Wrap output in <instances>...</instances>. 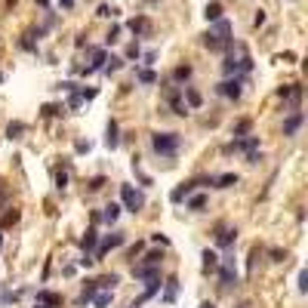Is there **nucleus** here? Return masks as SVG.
<instances>
[{
  "label": "nucleus",
  "instance_id": "f257e3e1",
  "mask_svg": "<svg viewBox=\"0 0 308 308\" xmlns=\"http://www.w3.org/2000/svg\"><path fill=\"white\" fill-rule=\"evenodd\" d=\"M151 151L164 160H176L179 151H182V136L173 133V130H164V133H151Z\"/></svg>",
  "mask_w": 308,
  "mask_h": 308
},
{
  "label": "nucleus",
  "instance_id": "f03ea898",
  "mask_svg": "<svg viewBox=\"0 0 308 308\" xmlns=\"http://www.w3.org/2000/svg\"><path fill=\"white\" fill-rule=\"evenodd\" d=\"M216 275H219V287L222 290H234L238 287V262H234V253L228 250L225 256H222V262H219V271H216Z\"/></svg>",
  "mask_w": 308,
  "mask_h": 308
},
{
  "label": "nucleus",
  "instance_id": "7ed1b4c3",
  "mask_svg": "<svg viewBox=\"0 0 308 308\" xmlns=\"http://www.w3.org/2000/svg\"><path fill=\"white\" fill-rule=\"evenodd\" d=\"M164 99H167L170 111H173L176 117H188V114H191V111H188V105L182 102V86H176V83H164Z\"/></svg>",
  "mask_w": 308,
  "mask_h": 308
},
{
  "label": "nucleus",
  "instance_id": "20e7f679",
  "mask_svg": "<svg viewBox=\"0 0 308 308\" xmlns=\"http://www.w3.org/2000/svg\"><path fill=\"white\" fill-rule=\"evenodd\" d=\"M120 207L126 210V213H142V207H145V194L142 191H136L133 185H120Z\"/></svg>",
  "mask_w": 308,
  "mask_h": 308
},
{
  "label": "nucleus",
  "instance_id": "39448f33",
  "mask_svg": "<svg viewBox=\"0 0 308 308\" xmlns=\"http://www.w3.org/2000/svg\"><path fill=\"white\" fill-rule=\"evenodd\" d=\"M244 77H225L222 83H216V93H219L222 99H228V102H238L241 99V93H244Z\"/></svg>",
  "mask_w": 308,
  "mask_h": 308
},
{
  "label": "nucleus",
  "instance_id": "423d86ee",
  "mask_svg": "<svg viewBox=\"0 0 308 308\" xmlns=\"http://www.w3.org/2000/svg\"><path fill=\"white\" fill-rule=\"evenodd\" d=\"M213 238H216V247L228 253V250H234V244H238V228H228L225 222H219L213 228Z\"/></svg>",
  "mask_w": 308,
  "mask_h": 308
},
{
  "label": "nucleus",
  "instance_id": "0eeeda50",
  "mask_svg": "<svg viewBox=\"0 0 308 308\" xmlns=\"http://www.w3.org/2000/svg\"><path fill=\"white\" fill-rule=\"evenodd\" d=\"M123 244H126V234H123V231H111V234H105V238H99V247H96V256H93V259H96V262H99V259H105V253H108V250H117V247H123Z\"/></svg>",
  "mask_w": 308,
  "mask_h": 308
},
{
  "label": "nucleus",
  "instance_id": "6e6552de",
  "mask_svg": "<svg viewBox=\"0 0 308 308\" xmlns=\"http://www.w3.org/2000/svg\"><path fill=\"white\" fill-rule=\"evenodd\" d=\"M197 185H201V179H185V182H179V185L170 191V201H173V204H182L188 194L197 191Z\"/></svg>",
  "mask_w": 308,
  "mask_h": 308
},
{
  "label": "nucleus",
  "instance_id": "1a4fd4ad",
  "mask_svg": "<svg viewBox=\"0 0 308 308\" xmlns=\"http://www.w3.org/2000/svg\"><path fill=\"white\" fill-rule=\"evenodd\" d=\"M99 293V284H96V278H86L83 281V287H80V296L74 299V308H86L89 302H93V296Z\"/></svg>",
  "mask_w": 308,
  "mask_h": 308
},
{
  "label": "nucleus",
  "instance_id": "9d476101",
  "mask_svg": "<svg viewBox=\"0 0 308 308\" xmlns=\"http://www.w3.org/2000/svg\"><path fill=\"white\" fill-rule=\"evenodd\" d=\"M105 148H108V151H117V148H120V126H117L114 117L105 123Z\"/></svg>",
  "mask_w": 308,
  "mask_h": 308
},
{
  "label": "nucleus",
  "instance_id": "9b49d317",
  "mask_svg": "<svg viewBox=\"0 0 308 308\" xmlns=\"http://www.w3.org/2000/svg\"><path fill=\"white\" fill-rule=\"evenodd\" d=\"M133 278H139V281H154V278H164V271H160V265L133 262Z\"/></svg>",
  "mask_w": 308,
  "mask_h": 308
},
{
  "label": "nucleus",
  "instance_id": "f8f14e48",
  "mask_svg": "<svg viewBox=\"0 0 308 308\" xmlns=\"http://www.w3.org/2000/svg\"><path fill=\"white\" fill-rule=\"evenodd\" d=\"M302 123H305V114L302 111H290L284 117V136H296L302 130Z\"/></svg>",
  "mask_w": 308,
  "mask_h": 308
},
{
  "label": "nucleus",
  "instance_id": "ddd939ff",
  "mask_svg": "<svg viewBox=\"0 0 308 308\" xmlns=\"http://www.w3.org/2000/svg\"><path fill=\"white\" fill-rule=\"evenodd\" d=\"M201 259H204V265H201V271L204 275H216V271H219V262H222V256L216 250H204L201 253Z\"/></svg>",
  "mask_w": 308,
  "mask_h": 308
},
{
  "label": "nucleus",
  "instance_id": "4468645a",
  "mask_svg": "<svg viewBox=\"0 0 308 308\" xmlns=\"http://www.w3.org/2000/svg\"><path fill=\"white\" fill-rule=\"evenodd\" d=\"M120 213H123V207H120L117 201H111V204H105V207L99 210V219H102L105 225H114V222L120 219Z\"/></svg>",
  "mask_w": 308,
  "mask_h": 308
},
{
  "label": "nucleus",
  "instance_id": "2eb2a0df",
  "mask_svg": "<svg viewBox=\"0 0 308 308\" xmlns=\"http://www.w3.org/2000/svg\"><path fill=\"white\" fill-rule=\"evenodd\" d=\"M99 238H102L99 228H96V225H89V228L83 231V238H80V250H83V253H93V250L99 247Z\"/></svg>",
  "mask_w": 308,
  "mask_h": 308
},
{
  "label": "nucleus",
  "instance_id": "dca6fc26",
  "mask_svg": "<svg viewBox=\"0 0 308 308\" xmlns=\"http://www.w3.org/2000/svg\"><path fill=\"white\" fill-rule=\"evenodd\" d=\"M191 74H194V68L185 62V65H176L173 68V74H170V83H176V86H185L188 80H191Z\"/></svg>",
  "mask_w": 308,
  "mask_h": 308
},
{
  "label": "nucleus",
  "instance_id": "f3484780",
  "mask_svg": "<svg viewBox=\"0 0 308 308\" xmlns=\"http://www.w3.org/2000/svg\"><path fill=\"white\" fill-rule=\"evenodd\" d=\"M86 52H89V59H93L86 68H89V71H102V68H105V59H108L105 46H86Z\"/></svg>",
  "mask_w": 308,
  "mask_h": 308
},
{
  "label": "nucleus",
  "instance_id": "a211bd4d",
  "mask_svg": "<svg viewBox=\"0 0 308 308\" xmlns=\"http://www.w3.org/2000/svg\"><path fill=\"white\" fill-rule=\"evenodd\" d=\"M182 102L188 105V111H191V108H194V111H197V108L204 105V96L197 93L194 86H188V83H185V86H182Z\"/></svg>",
  "mask_w": 308,
  "mask_h": 308
},
{
  "label": "nucleus",
  "instance_id": "6ab92c4d",
  "mask_svg": "<svg viewBox=\"0 0 308 308\" xmlns=\"http://www.w3.org/2000/svg\"><path fill=\"white\" fill-rule=\"evenodd\" d=\"M241 182V176L238 173H222V176H213V188H234V185H238Z\"/></svg>",
  "mask_w": 308,
  "mask_h": 308
},
{
  "label": "nucleus",
  "instance_id": "aec40b11",
  "mask_svg": "<svg viewBox=\"0 0 308 308\" xmlns=\"http://www.w3.org/2000/svg\"><path fill=\"white\" fill-rule=\"evenodd\" d=\"M207 204H210V197H207V194H188V197H185V207H188L191 213H204V210H207Z\"/></svg>",
  "mask_w": 308,
  "mask_h": 308
},
{
  "label": "nucleus",
  "instance_id": "412c9836",
  "mask_svg": "<svg viewBox=\"0 0 308 308\" xmlns=\"http://www.w3.org/2000/svg\"><path fill=\"white\" fill-rule=\"evenodd\" d=\"M34 302H37V305H49V308H56V305H62V296H59V293H49V290H37Z\"/></svg>",
  "mask_w": 308,
  "mask_h": 308
},
{
  "label": "nucleus",
  "instance_id": "4be33fe9",
  "mask_svg": "<svg viewBox=\"0 0 308 308\" xmlns=\"http://www.w3.org/2000/svg\"><path fill=\"white\" fill-rule=\"evenodd\" d=\"M160 290H164V302H167V305H173V302H176V296H179V281H176V278H167Z\"/></svg>",
  "mask_w": 308,
  "mask_h": 308
},
{
  "label": "nucleus",
  "instance_id": "5701e85b",
  "mask_svg": "<svg viewBox=\"0 0 308 308\" xmlns=\"http://www.w3.org/2000/svg\"><path fill=\"white\" fill-rule=\"evenodd\" d=\"M111 302H114V290H99V293L93 296V302H89V305H93V308H108Z\"/></svg>",
  "mask_w": 308,
  "mask_h": 308
},
{
  "label": "nucleus",
  "instance_id": "b1692460",
  "mask_svg": "<svg viewBox=\"0 0 308 308\" xmlns=\"http://www.w3.org/2000/svg\"><path fill=\"white\" fill-rule=\"evenodd\" d=\"M201 43H204L207 49H213V52H228V49H225V43H222L219 37H216L213 31H207V34H204V37H201Z\"/></svg>",
  "mask_w": 308,
  "mask_h": 308
},
{
  "label": "nucleus",
  "instance_id": "393cba45",
  "mask_svg": "<svg viewBox=\"0 0 308 308\" xmlns=\"http://www.w3.org/2000/svg\"><path fill=\"white\" fill-rule=\"evenodd\" d=\"M65 111H68V108H65V105H59V102H46V105L40 108V114H43V117H62Z\"/></svg>",
  "mask_w": 308,
  "mask_h": 308
},
{
  "label": "nucleus",
  "instance_id": "a878e982",
  "mask_svg": "<svg viewBox=\"0 0 308 308\" xmlns=\"http://www.w3.org/2000/svg\"><path fill=\"white\" fill-rule=\"evenodd\" d=\"M25 133H28V123H22V120H12L6 126V139H22Z\"/></svg>",
  "mask_w": 308,
  "mask_h": 308
},
{
  "label": "nucleus",
  "instance_id": "bb28decb",
  "mask_svg": "<svg viewBox=\"0 0 308 308\" xmlns=\"http://www.w3.org/2000/svg\"><path fill=\"white\" fill-rule=\"evenodd\" d=\"M96 284H99V290H114V287L120 284V275H117V271H111V275L96 278Z\"/></svg>",
  "mask_w": 308,
  "mask_h": 308
},
{
  "label": "nucleus",
  "instance_id": "cd10ccee",
  "mask_svg": "<svg viewBox=\"0 0 308 308\" xmlns=\"http://www.w3.org/2000/svg\"><path fill=\"white\" fill-rule=\"evenodd\" d=\"M250 130H253V120H250V117H241L238 123L231 126V136H234V139H238V136H250Z\"/></svg>",
  "mask_w": 308,
  "mask_h": 308
},
{
  "label": "nucleus",
  "instance_id": "c85d7f7f",
  "mask_svg": "<svg viewBox=\"0 0 308 308\" xmlns=\"http://www.w3.org/2000/svg\"><path fill=\"white\" fill-rule=\"evenodd\" d=\"M136 80L145 83V86H151V83H157V74L151 68H136Z\"/></svg>",
  "mask_w": 308,
  "mask_h": 308
},
{
  "label": "nucleus",
  "instance_id": "c756f323",
  "mask_svg": "<svg viewBox=\"0 0 308 308\" xmlns=\"http://www.w3.org/2000/svg\"><path fill=\"white\" fill-rule=\"evenodd\" d=\"M164 262V250H148L142 253V265H160Z\"/></svg>",
  "mask_w": 308,
  "mask_h": 308
},
{
  "label": "nucleus",
  "instance_id": "7c9ffc66",
  "mask_svg": "<svg viewBox=\"0 0 308 308\" xmlns=\"http://www.w3.org/2000/svg\"><path fill=\"white\" fill-rule=\"evenodd\" d=\"M19 49H25V52H37V37H34L31 31H25L22 40H19Z\"/></svg>",
  "mask_w": 308,
  "mask_h": 308
},
{
  "label": "nucleus",
  "instance_id": "2f4dec72",
  "mask_svg": "<svg viewBox=\"0 0 308 308\" xmlns=\"http://www.w3.org/2000/svg\"><path fill=\"white\" fill-rule=\"evenodd\" d=\"M123 65H126V62H123L120 56H108V59H105V68H102V71H105V74H114V71H120Z\"/></svg>",
  "mask_w": 308,
  "mask_h": 308
},
{
  "label": "nucleus",
  "instance_id": "473e14b6",
  "mask_svg": "<svg viewBox=\"0 0 308 308\" xmlns=\"http://www.w3.org/2000/svg\"><path fill=\"white\" fill-rule=\"evenodd\" d=\"M126 28H130L133 34H145V31H148V19H145V15H139V19H130V22H126Z\"/></svg>",
  "mask_w": 308,
  "mask_h": 308
},
{
  "label": "nucleus",
  "instance_id": "72a5a7b5",
  "mask_svg": "<svg viewBox=\"0 0 308 308\" xmlns=\"http://www.w3.org/2000/svg\"><path fill=\"white\" fill-rule=\"evenodd\" d=\"M204 15H207V22H210V25H213V22H219V19H222V6H219V3H210V6L204 9Z\"/></svg>",
  "mask_w": 308,
  "mask_h": 308
},
{
  "label": "nucleus",
  "instance_id": "f704fd0d",
  "mask_svg": "<svg viewBox=\"0 0 308 308\" xmlns=\"http://www.w3.org/2000/svg\"><path fill=\"white\" fill-rule=\"evenodd\" d=\"M256 259H262V247H253V250H250V259H247V275H253V268H256Z\"/></svg>",
  "mask_w": 308,
  "mask_h": 308
},
{
  "label": "nucleus",
  "instance_id": "c9c22d12",
  "mask_svg": "<svg viewBox=\"0 0 308 308\" xmlns=\"http://www.w3.org/2000/svg\"><path fill=\"white\" fill-rule=\"evenodd\" d=\"M139 56H142V49H139V43H130V46H126V52H123L120 59H123V62H136Z\"/></svg>",
  "mask_w": 308,
  "mask_h": 308
},
{
  "label": "nucleus",
  "instance_id": "e433bc0d",
  "mask_svg": "<svg viewBox=\"0 0 308 308\" xmlns=\"http://www.w3.org/2000/svg\"><path fill=\"white\" fill-rule=\"evenodd\" d=\"M117 12H120L117 6H108V3H99V12H96V15H99V19H114Z\"/></svg>",
  "mask_w": 308,
  "mask_h": 308
},
{
  "label": "nucleus",
  "instance_id": "4c0bfd02",
  "mask_svg": "<svg viewBox=\"0 0 308 308\" xmlns=\"http://www.w3.org/2000/svg\"><path fill=\"white\" fill-rule=\"evenodd\" d=\"M117 37H120V25H111V28H108V34H105V46L117 43Z\"/></svg>",
  "mask_w": 308,
  "mask_h": 308
},
{
  "label": "nucleus",
  "instance_id": "58836bf2",
  "mask_svg": "<svg viewBox=\"0 0 308 308\" xmlns=\"http://www.w3.org/2000/svg\"><path fill=\"white\" fill-rule=\"evenodd\" d=\"M105 182H108L105 176H93V179L86 182V188H89V191H102V188H105Z\"/></svg>",
  "mask_w": 308,
  "mask_h": 308
},
{
  "label": "nucleus",
  "instance_id": "ea45409f",
  "mask_svg": "<svg viewBox=\"0 0 308 308\" xmlns=\"http://www.w3.org/2000/svg\"><path fill=\"white\" fill-rule=\"evenodd\" d=\"M52 182H56V188H59V191H65V188H68V173L56 170V176H52Z\"/></svg>",
  "mask_w": 308,
  "mask_h": 308
},
{
  "label": "nucleus",
  "instance_id": "a19ab883",
  "mask_svg": "<svg viewBox=\"0 0 308 308\" xmlns=\"http://www.w3.org/2000/svg\"><path fill=\"white\" fill-rule=\"evenodd\" d=\"M15 222H19V210L9 207V213L3 216V228H9V225H15Z\"/></svg>",
  "mask_w": 308,
  "mask_h": 308
},
{
  "label": "nucleus",
  "instance_id": "79ce46f5",
  "mask_svg": "<svg viewBox=\"0 0 308 308\" xmlns=\"http://www.w3.org/2000/svg\"><path fill=\"white\" fill-rule=\"evenodd\" d=\"M77 93H80V99H83V102H93V99L99 96V89H96V86H89V89H86V86H83V89H77Z\"/></svg>",
  "mask_w": 308,
  "mask_h": 308
},
{
  "label": "nucleus",
  "instance_id": "37998d69",
  "mask_svg": "<svg viewBox=\"0 0 308 308\" xmlns=\"http://www.w3.org/2000/svg\"><path fill=\"white\" fill-rule=\"evenodd\" d=\"M80 105H83V99H80V93L74 89V93L68 96V105H65V108H71V111H74V108H80Z\"/></svg>",
  "mask_w": 308,
  "mask_h": 308
},
{
  "label": "nucleus",
  "instance_id": "c03bdc74",
  "mask_svg": "<svg viewBox=\"0 0 308 308\" xmlns=\"http://www.w3.org/2000/svg\"><path fill=\"white\" fill-rule=\"evenodd\" d=\"M142 253H145V241H136V244L130 247V259L136 262V256H142Z\"/></svg>",
  "mask_w": 308,
  "mask_h": 308
},
{
  "label": "nucleus",
  "instance_id": "a18cd8bd",
  "mask_svg": "<svg viewBox=\"0 0 308 308\" xmlns=\"http://www.w3.org/2000/svg\"><path fill=\"white\" fill-rule=\"evenodd\" d=\"M52 89H65V93H74V89H80V86H77L74 80H62V83H56Z\"/></svg>",
  "mask_w": 308,
  "mask_h": 308
},
{
  "label": "nucleus",
  "instance_id": "49530a36",
  "mask_svg": "<svg viewBox=\"0 0 308 308\" xmlns=\"http://www.w3.org/2000/svg\"><path fill=\"white\" fill-rule=\"evenodd\" d=\"M271 262H287V250H268Z\"/></svg>",
  "mask_w": 308,
  "mask_h": 308
},
{
  "label": "nucleus",
  "instance_id": "de8ad7c7",
  "mask_svg": "<svg viewBox=\"0 0 308 308\" xmlns=\"http://www.w3.org/2000/svg\"><path fill=\"white\" fill-rule=\"evenodd\" d=\"M89 148H93V145L83 142V139H77V142H74V151H77V154H89Z\"/></svg>",
  "mask_w": 308,
  "mask_h": 308
},
{
  "label": "nucleus",
  "instance_id": "09e8293b",
  "mask_svg": "<svg viewBox=\"0 0 308 308\" xmlns=\"http://www.w3.org/2000/svg\"><path fill=\"white\" fill-rule=\"evenodd\" d=\"M299 293H308V271H299Z\"/></svg>",
  "mask_w": 308,
  "mask_h": 308
},
{
  "label": "nucleus",
  "instance_id": "8fccbe9b",
  "mask_svg": "<svg viewBox=\"0 0 308 308\" xmlns=\"http://www.w3.org/2000/svg\"><path fill=\"white\" fill-rule=\"evenodd\" d=\"M151 241H154V244H160V247H170V238H167V234H160V231H154V234H151Z\"/></svg>",
  "mask_w": 308,
  "mask_h": 308
},
{
  "label": "nucleus",
  "instance_id": "3c124183",
  "mask_svg": "<svg viewBox=\"0 0 308 308\" xmlns=\"http://www.w3.org/2000/svg\"><path fill=\"white\" fill-rule=\"evenodd\" d=\"M93 262H96V259H93V253H83V256L77 259V265H80V268H89Z\"/></svg>",
  "mask_w": 308,
  "mask_h": 308
},
{
  "label": "nucleus",
  "instance_id": "603ef678",
  "mask_svg": "<svg viewBox=\"0 0 308 308\" xmlns=\"http://www.w3.org/2000/svg\"><path fill=\"white\" fill-rule=\"evenodd\" d=\"M139 59H145V65H154V62H157V49H148V52L139 56Z\"/></svg>",
  "mask_w": 308,
  "mask_h": 308
},
{
  "label": "nucleus",
  "instance_id": "864d4df0",
  "mask_svg": "<svg viewBox=\"0 0 308 308\" xmlns=\"http://www.w3.org/2000/svg\"><path fill=\"white\" fill-rule=\"evenodd\" d=\"M253 25H256V28H262V25H265V12H262V9L253 15Z\"/></svg>",
  "mask_w": 308,
  "mask_h": 308
},
{
  "label": "nucleus",
  "instance_id": "5fc2aeb1",
  "mask_svg": "<svg viewBox=\"0 0 308 308\" xmlns=\"http://www.w3.org/2000/svg\"><path fill=\"white\" fill-rule=\"evenodd\" d=\"M290 86H293V83H287V86H278V96H281V99H284V102H287V99H290Z\"/></svg>",
  "mask_w": 308,
  "mask_h": 308
},
{
  "label": "nucleus",
  "instance_id": "6e6d98bb",
  "mask_svg": "<svg viewBox=\"0 0 308 308\" xmlns=\"http://www.w3.org/2000/svg\"><path fill=\"white\" fill-rule=\"evenodd\" d=\"M59 6H62V9H71V6H74V0H59Z\"/></svg>",
  "mask_w": 308,
  "mask_h": 308
},
{
  "label": "nucleus",
  "instance_id": "4d7b16f0",
  "mask_svg": "<svg viewBox=\"0 0 308 308\" xmlns=\"http://www.w3.org/2000/svg\"><path fill=\"white\" fill-rule=\"evenodd\" d=\"M6 201V188H0V204H3Z\"/></svg>",
  "mask_w": 308,
  "mask_h": 308
},
{
  "label": "nucleus",
  "instance_id": "13d9d810",
  "mask_svg": "<svg viewBox=\"0 0 308 308\" xmlns=\"http://www.w3.org/2000/svg\"><path fill=\"white\" fill-rule=\"evenodd\" d=\"M201 308H216V302H201Z\"/></svg>",
  "mask_w": 308,
  "mask_h": 308
},
{
  "label": "nucleus",
  "instance_id": "bf43d9fd",
  "mask_svg": "<svg viewBox=\"0 0 308 308\" xmlns=\"http://www.w3.org/2000/svg\"><path fill=\"white\" fill-rule=\"evenodd\" d=\"M238 308H253V302H241V305H238Z\"/></svg>",
  "mask_w": 308,
  "mask_h": 308
},
{
  "label": "nucleus",
  "instance_id": "052dcab7",
  "mask_svg": "<svg viewBox=\"0 0 308 308\" xmlns=\"http://www.w3.org/2000/svg\"><path fill=\"white\" fill-rule=\"evenodd\" d=\"M34 308H49V305H37V302H34Z\"/></svg>",
  "mask_w": 308,
  "mask_h": 308
},
{
  "label": "nucleus",
  "instance_id": "680f3d73",
  "mask_svg": "<svg viewBox=\"0 0 308 308\" xmlns=\"http://www.w3.org/2000/svg\"><path fill=\"white\" fill-rule=\"evenodd\" d=\"M0 83H3V71H0Z\"/></svg>",
  "mask_w": 308,
  "mask_h": 308
},
{
  "label": "nucleus",
  "instance_id": "e2e57ef3",
  "mask_svg": "<svg viewBox=\"0 0 308 308\" xmlns=\"http://www.w3.org/2000/svg\"><path fill=\"white\" fill-rule=\"evenodd\" d=\"M0 244H3V234H0Z\"/></svg>",
  "mask_w": 308,
  "mask_h": 308
},
{
  "label": "nucleus",
  "instance_id": "0e129e2a",
  "mask_svg": "<svg viewBox=\"0 0 308 308\" xmlns=\"http://www.w3.org/2000/svg\"><path fill=\"white\" fill-rule=\"evenodd\" d=\"M148 3H154V0H148Z\"/></svg>",
  "mask_w": 308,
  "mask_h": 308
}]
</instances>
